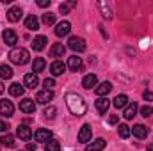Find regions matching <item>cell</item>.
Returning <instances> with one entry per match:
<instances>
[{
  "mask_svg": "<svg viewBox=\"0 0 153 151\" xmlns=\"http://www.w3.org/2000/svg\"><path fill=\"white\" fill-rule=\"evenodd\" d=\"M36 148H38V146H36V142H29V146H27V150H29V151H36Z\"/></svg>",
  "mask_w": 153,
  "mask_h": 151,
  "instance_id": "cell-42",
  "label": "cell"
},
{
  "mask_svg": "<svg viewBox=\"0 0 153 151\" xmlns=\"http://www.w3.org/2000/svg\"><path fill=\"white\" fill-rule=\"evenodd\" d=\"M16 135L22 139V141H30L32 139V130L27 126V124H20L16 128Z\"/></svg>",
  "mask_w": 153,
  "mask_h": 151,
  "instance_id": "cell-11",
  "label": "cell"
},
{
  "mask_svg": "<svg viewBox=\"0 0 153 151\" xmlns=\"http://www.w3.org/2000/svg\"><path fill=\"white\" fill-rule=\"evenodd\" d=\"M117 121H119V117H117V115H111V117H109V124H116V123H117Z\"/></svg>",
  "mask_w": 153,
  "mask_h": 151,
  "instance_id": "cell-41",
  "label": "cell"
},
{
  "mask_svg": "<svg viewBox=\"0 0 153 151\" xmlns=\"http://www.w3.org/2000/svg\"><path fill=\"white\" fill-rule=\"evenodd\" d=\"M22 16H23V11H22V7H18V5H14V7H11V9L7 11V20H9L11 23L20 21Z\"/></svg>",
  "mask_w": 153,
  "mask_h": 151,
  "instance_id": "cell-7",
  "label": "cell"
},
{
  "mask_svg": "<svg viewBox=\"0 0 153 151\" xmlns=\"http://www.w3.org/2000/svg\"><path fill=\"white\" fill-rule=\"evenodd\" d=\"M20 110L25 112V114H34L36 112V103H34V100H32V98L22 100V101H20Z\"/></svg>",
  "mask_w": 153,
  "mask_h": 151,
  "instance_id": "cell-5",
  "label": "cell"
},
{
  "mask_svg": "<svg viewBox=\"0 0 153 151\" xmlns=\"http://www.w3.org/2000/svg\"><path fill=\"white\" fill-rule=\"evenodd\" d=\"M38 5L39 7H48L50 5V0H38Z\"/></svg>",
  "mask_w": 153,
  "mask_h": 151,
  "instance_id": "cell-40",
  "label": "cell"
},
{
  "mask_svg": "<svg viewBox=\"0 0 153 151\" xmlns=\"http://www.w3.org/2000/svg\"><path fill=\"white\" fill-rule=\"evenodd\" d=\"M66 105H68L70 112L78 115V117L87 112V103H85L84 98H82L80 94H76V93H68V94H66Z\"/></svg>",
  "mask_w": 153,
  "mask_h": 151,
  "instance_id": "cell-1",
  "label": "cell"
},
{
  "mask_svg": "<svg viewBox=\"0 0 153 151\" xmlns=\"http://www.w3.org/2000/svg\"><path fill=\"white\" fill-rule=\"evenodd\" d=\"M135 114H137V103H128L123 110V117L125 119H134Z\"/></svg>",
  "mask_w": 153,
  "mask_h": 151,
  "instance_id": "cell-21",
  "label": "cell"
},
{
  "mask_svg": "<svg viewBox=\"0 0 153 151\" xmlns=\"http://www.w3.org/2000/svg\"><path fill=\"white\" fill-rule=\"evenodd\" d=\"M91 135H93L91 126H89V124H84V126L80 128V132H78V142H82V144L89 142V141H91Z\"/></svg>",
  "mask_w": 153,
  "mask_h": 151,
  "instance_id": "cell-8",
  "label": "cell"
},
{
  "mask_svg": "<svg viewBox=\"0 0 153 151\" xmlns=\"http://www.w3.org/2000/svg\"><path fill=\"white\" fill-rule=\"evenodd\" d=\"M34 139H36V142H48L52 139V132L46 130V128H39L34 133Z\"/></svg>",
  "mask_w": 153,
  "mask_h": 151,
  "instance_id": "cell-13",
  "label": "cell"
},
{
  "mask_svg": "<svg viewBox=\"0 0 153 151\" xmlns=\"http://www.w3.org/2000/svg\"><path fill=\"white\" fill-rule=\"evenodd\" d=\"M111 91H112V84L111 82H102L100 85H96V94L100 98H105Z\"/></svg>",
  "mask_w": 153,
  "mask_h": 151,
  "instance_id": "cell-17",
  "label": "cell"
},
{
  "mask_svg": "<svg viewBox=\"0 0 153 151\" xmlns=\"http://www.w3.org/2000/svg\"><path fill=\"white\" fill-rule=\"evenodd\" d=\"M2 38H4V41H5L7 46H14V44L18 43V36H16V32H14L13 29H5V30L2 32Z\"/></svg>",
  "mask_w": 153,
  "mask_h": 151,
  "instance_id": "cell-6",
  "label": "cell"
},
{
  "mask_svg": "<svg viewBox=\"0 0 153 151\" xmlns=\"http://www.w3.org/2000/svg\"><path fill=\"white\" fill-rule=\"evenodd\" d=\"M0 144H2V146H5V148H14V146H16V139H14L13 135L5 133V135H2V137H0Z\"/></svg>",
  "mask_w": 153,
  "mask_h": 151,
  "instance_id": "cell-26",
  "label": "cell"
},
{
  "mask_svg": "<svg viewBox=\"0 0 153 151\" xmlns=\"http://www.w3.org/2000/svg\"><path fill=\"white\" fill-rule=\"evenodd\" d=\"M68 68H70L71 71H80V70H82V59L76 57V55L70 57V59H68Z\"/></svg>",
  "mask_w": 153,
  "mask_h": 151,
  "instance_id": "cell-19",
  "label": "cell"
},
{
  "mask_svg": "<svg viewBox=\"0 0 153 151\" xmlns=\"http://www.w3.org/2000/svg\"><path fill=\"white\" fill-rule=\"evenodd\" d=\"M45 151H61V144H59V141L50 139V141L45 144Z\"/></svg>",
  "mask_w": 153,
  "mask_h": 151,
  "instance_id": "cell-31",
  "label": "cell"
},
{
  "mask_svg": "<svg viewBox=\"0 0 153 151\" xmlns=\"http://www.w3.org/2000/svg\"><path fill=\"white\" fill-rule=\"evenodd\" d=\"M9 59H11V62H14L18 66H23V64L29 62V52L25 48H13L9 52Z\"/></svg>",
  "mask_w": 153,
  "mask_h": 151,
  "instance_id": "cell-2",
  "label": "cell"
},
{
  "mask_svg": "<svg viewBox=\"0 0 153 151\" xmlns=\"http://www.w3.org/2000/svg\"><path fill=\"white\" fill-rule=\"evenodd\" d=\"M45 46H46V38H45V36H38V38L32 41V48H34L36 52H41Z\"/></svg>",
  "mask_w": 153,
  "mask_h": 151,
  "instance_id": "cell-30",
  "label": "cell"
},
{
  "mask_svg": "<svg viewBox=\"0 0 153 151\" xmlns=\"http://www.w3.org/2000/svg\"><path fill=\"white\" fill-rule=\"evenodd\" d=\"M23 93H25V85H20L18 82H14V84L9 85V94L11 96H22Z\"/></svg>",
  "mask_w": 153,
  "mask_h": 151,
  "instance_id": "cell-24",
  "label": "cell"
},
{
  "mask_svg": "<svg viewBox=\"0 0 153 151\" xmlns=\"http://www.w3.org/2000/svg\"><path fill=\"white\" fill-rule=\"evenodd\" d=\"M96 85H98V76L94 75V73H89V75H85L82 78V87L84 89H93Z\"/></svg>",
  "mask_w": 153,
  "mask_h": 151,
  "instance_id": "cell-12",
  "label": "cell"
},
{
  "mask_svg": "<svg viewBox=\"0 0 153 151\" xmlns=\"http://www.w3.org/2000/svg\"><path fill=\"white\" fill-rule=\"evenodd\" d=\"M43 23H45V25H53V23H55V14H52V13L43 14Z\"/></svg>",
  "mask_w": 153,
  "mask_h": 151,
  "instance_id": "cell-34",
  "label": "cell"
},
{
  "mask_svg": "<svg viewBox=\"0 0 153 151\" xmlns=\"http://www.w3.org/2000/svg\"><path fill=\"white\" fill-rule=\"evenodd\" d=\"M45 89H53V85H55V82H53V78H45Z\"/></svg>",
  "mask_w": 153,
  "mask_h": 151,
  "instance_id": "cell-37",
  "label": "cell"
},
{
  "mask_svg": "<svg viewBox=\"0 0 153 151\" xmlns=\"http://www.w3.org/2000/svg\"><path fill=\"white\" fill-rule=\"evenodd\" d=\"M45 66H46L45 59H43V57H36V59H34V62H32V71L38 75L39 71H43V70H45Z\"/></svg>",
  "mask_w": 153,
  "mask_h": 151,
  "instance_id": "cell-28",
  "label": "cell"
},
{
  "mask_svg": "<svg viewBox=\"0 0 153 151\" xmlns=\"http://www.w3.org/2000/svg\"><path fill=\"white\" fill-rule=\"evenodd\" d=\"M25 27H27L29 30H39V20L34 14L27 16V18H25Z\"/></svg>",
  "mask_w": 153,
  "mask_h": 151,
  "instance_id": "cell-20",
  "label": "cell"
},
{
  "mask_svg": "<svg viewBox=\"0 0 153 151\" xmlns=\"http://www.w3.org/2000/svg\"><path fill=\"white\" fill-rule=\"evenodd\" d=\"M13 112H14V105H13L9 100H2V101H0V115L11 117Z\"/></svg>",
  "mask_w": 153,
  "mask_h": 151,
  "instance_id": "cell-9",
  "label": "cell"
},
{
  "mask_svg": "<svg viewBox=\"0 0 153 151\" xmlns=\"http://www.w3.org/2000/svg\"><path fill=\"white\" fill-rule=\"evenodd\" d=\"M70 30H71V23L70 21H61V23H57V27H55V34L59 36V38H64V36H68L70 34Z\"/></svg>",
  "mask_w": 153,
  "mask_h": 151,
  "instance_id": "cell-10",
  "label": "cell"
},
{
  "mask_svg": "<svg viewBox=\"0 0 153 151\" xmlns=\"http://www.w3.org/2000/svg\"><path fill=\"white\" fill-rule=\"evenodd\" d=\"M68 46H70L75 53H80V52L85 50V41L82 38H78V36H71L70 41H68Z\"/></svg>",
  "mask_w": 153,
  "mask_h": 151,
  "instance_id": "cell-3",
  "label": "cell"
},
{
  "mask_svg": "<svg viewBox=\"0 0 153 151\" xmlns=\"http://www.w3.org/2000/svg\"><path fill=\"white\" fill-rule=\"evenodd\" d=\"M105 141L103 139H96L94 142H91V144H87L85 146V151H102L103 148H105Z\"/></svg>",
  "mask_w": 153,
  "mask_h": 151,
  "instance_id": "cell-22",
  "label": "cell"
},
{
  "mask_svg": "<svg viewBox=\"0 0 153 151\" xmlns=\"http://www.w3.org/2000/svg\"><path fill=\"white\" fill-rule=\"evenodd\" d=\"M52 100H53V91L52 89H43V91H39L38 94H36V101L43 103V105L50 103Z\"/></svg>",
  "mask_w": 153,
  "mask_h": 151,
  "instance_id": "cell-4",
  "label": "cell"
},
{
  "mask_svg": "<svg viewBox=\"0 0 153 151\" xmlns=\"http://www.w3.org/2000/svg\"><path fill=\"white\" fill-rule=\"evenodd\" d=\"M109 107H111V101H109L107 98H98V100H96V109H98V112L105 114L109 110Z\"/></svg>",
  "mask_w": 153,
  "mask_h": 151,
  "instance_id": "cell-27",
  "label": "cell"
},
{
  "mask_svg": "<svg viewBox=\"0 0 153 151\" xmlns=\"http://www.w3.org/2000/svg\"><path fill=\"white\" fill-rule=\"evenodd\" d=\"M66 71V64L62 62V61H53L52 62V66H50V73L53 76H59V75H62Z\"/></svg>",
  "mask_w": 153,
  "mask_h": 151,
  "instance_id": "cell-14",
  "label": "cell"
},
{
  "mask_svg": "<svg viewBox=\"0 0 153 151\" xmlns=\"http://www.w3.org/2000/svg\"><path fill=\"white\" fill-rule=\"evenodd\" d=\"M117 135H119L121 139H128V137L132 135V128H130L128 124H119V126H117Z\"/></svg>",
  "mask_w": 153,
  "mask_h": 151,
  "instance_id": "cell-29",
  "label": "cell"
},
{
  "mask_svg": "<svg viewBox=\"0 0 153 151\" xmlns=\"http://www.w3.org/2000/svg\"><path fill=\"white\" fill-rule=\"evenodd\" d=\"M64 52H66V46H64L62 43H55V44L50 48V57L59 59V57H62V55H64Z\"/></svg>",
  "mask_w": 153,
  "mask_h": 151,
  "instance_id": "cell-16",
  "label": "cell"
},
{
  "mask_svg": "<svg viewBox=\"0 0 153 151\" xmlns=\"http://www.w3.org/2000/svg\"><path fill=\"white\" fill-rule=\"evenodd\" d=\"M75 5H76V2L71 0V2H68V4H61V5H59V11H61L62 14H66V13H68L71 7H75Z\"/></svg>",
  "mask_w": 153,
  "mask_h": 151,
  "instance_id": "cell-33",
  "label": "cell"
},
{
  "mask_svg": "<svg viewBox=\"0 0 153 151\" xmlns=\"http://www.w3.org/2000/svg\"><path fill=\"white\" fill-rule=\"evenodd\" d=\"M4 89H5V87H4V84H2V82H0V94H2V93H4Z\"/></svg>",
  "mask_w": 153,
  "mask_h": 151,
  "instance_id": "cell-43",
  "label": "cell"
},
{
  "mask_svg": "<svg viewBox=\"0 0 153 151\" xmlns=\"http://www.w3.org/2000/svg\"><path fill=\"white\" fill-rule=\"evenodd\" d=\"M11 76H13V70H11V66L2 64V66H0V78L7 80V78H11Z\"/></svg>",
  "mask_w": 153,
  "mask_h": 151,
  "instance_id": "cell-32",
  "label": "cell"
},
{
  "mask_svg": "<svg viewBox=\"0 0 153 151\" xmlns=\"http://www.w3.org/2000/svg\"><path fill=\"white\" fill-rule=\"evenodd\" d=\"M98 7H100L102 16H103L105 20H111V18H112V11H111V7H109V4H107V2L100 0V2H98Z\"/></svg>",
  "mask_w": 153,
  "mask_h": 151,
  "instance_id": "cell-23",
  "label": "cell"
},
{
  "mask_svg": "<svg viewBox=\"0 0 153 151\" xmlns=\"http://www.w3.org/2000/svg\"><path fill=\"white\" fill-rule=\"evenodd\" d=\"M38 84H39V78L36 73H27V75L23 76V85L25 87L34 89V87H38Z\"/></svg>",
  "mask_w": 153,
  "mask_h": 151,
  "instance_id": "cell-15",
  "label": "cell"
},
{
  "mask_svg": "<svg viewBox=\"0 0 153 151\" xmlns=\"http://www.w3.org/2000/svg\"><path fill=\"white\" fill-rule=\"evenodd\" d=\"M55 112H57L55 107H48V109H45V115H46L48 119H53V117H55Z\"/></svg>",
  "mask_w": 153,
  "mask_h": 151,
  "instance_id": "cell-35",
  "label": "cell"
},
{
  "mask_svg": "<svg viewBox=\"0 0 153 151\" xmlns=\"http://www.w3.org/2000/svg\"><path fill=\"white\" fill-rule=\"evenodd\" d=\"M132 133H134L137 139H146V137H148V128H146L144 124H135V126L132 128Z\"/></svg>",
  "mask_w": 153,
  "mask_h": 151,
  "instance_id": "cell-18",
  "label": "cell"
},
{
  "mask_svg": "<svg viewBox=\"0 0 153 151\" xmlns=\"http://www.w3.org/2000/svg\"><path fill=\"white\" fill-rule=\"evenodd\" d=\"M152 107H148V105H144V107H143V109H141V115H143V117H150V115H152Z\"/></svg>",
  "mask_w": 153,
  "mask_h": 151,
  "instance_id": "cell-36",
  "label": "cell"
},
{
  "mask_svg": "<svg viewBox=\"0 0 153 151\" xmlns=\"http://www.w3.org/2000/svg\"><path fill=\"white\" fill-rule=\"evenodd\" d=\"M148 151H153V144H150V146H148Z\"/></svg>",
  "mask_w": 153,
  "mask_h": 151,
  "instance_id": "cell-44",
  "label": "cell"
},
{
  "mask_svg": "<svg viewBox=\"0 0 153 151\" xmlns=\"http://www.w3.org/2000/svg\"><path fill=\"white\" fill-rule=\"evenodd\" d=\"M9 128H11V126H9L5 121H0V133H7V132H9Z\"/></svg>",
  "mask_w": 153,
  "mask_h": 151,
  "instance_id": "cell-38",
  "label": "cell"
},
{
  "mask_svg": "<svg viewBox=\"0 0 153 151\" xmlns=\"http://www.w3.org/2000/svg\"><path fill=\"white\" fill-rule=\"evenodd\" d=\"M112 103H114L116 109H125V107L128 105V96H126V94H117Z\"/></svg>",
  "mask_w": 153,
  "mask_h": 151,
  "instance_id": "cell-25",
  "label": "cell"
},
{
  "mask_svg": "<svg viewBox=\"0 0 153 151\" xmlns=\"http://www.w3.org/2000/svg\"><path fill=\"white\" fill-rule=\"evenodd\" d=\"M143 98H144L146 101H153V93H152V91H144V94H143Z\"/></svg>",
  "mask_w": 153,
  "mask_h": 151,
  "instance_id": "cell-39",
  "label": "cell"
}]
</instances>
